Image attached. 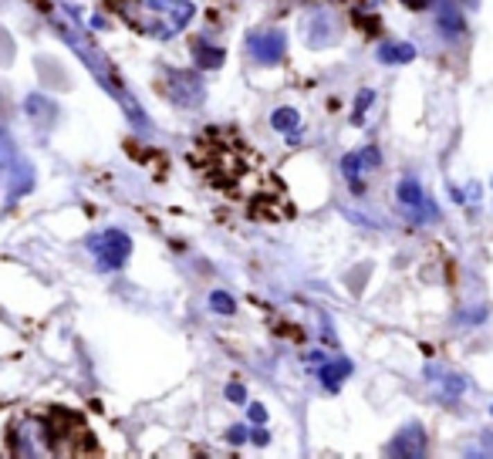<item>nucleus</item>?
<instances>
[{
    "instance_id": "f3484780",
    "label": "nucleus",
    "mask_w": 493,
    "mask_h": 459,
    "mask_svg": "<svg viewBox=\"0 0 493 459\" xmlns=\"http://www.w3.org/2000/svg\"><path fill=\"white\" fill-rule=\"evenodd\" d=\"M243 435H247V429H243V426H234V429H230V442H240Z\"/></svg>"
},
{
    "instance_id": "9d476101",
    "label": "nucleus",
    "mask_w": 493,
    "mask_h": 459,
    "mask_svg": "<svg viewBox=\"0 0 493 459\" xmlns=\"http://www.w3.org/2000/svg\"><path fill=\"white\" fill-rule=\"evenodd\" d=\"M399 200L406 206H413V209H422L426 206V200H422V193H419V182L415 179H402L399 182Z\"/></svg>"
},
{
    "instance_id": "4468645a",
    "label": "nucleus",
    "mask_w": 493,
    "mask_h": 459,
    "mask_svg": "<svg viewBox=\"0 0 493 459\" xmlns=\"http://www.w3.org/2000/svg\"><path fill=\"white\" fill-rule=\"evenodd\" d=\"M247 412H250V422H254V426H263V422H267V412H263V406H257V402L247 408Z\"/></svg>"
},
{
    "instance_id": "f03ea898",
    "label": "nucleus",
    "mask_w": 493,
    "mask_h": 459,
    "mask_svg": "<svg viewBox=\"0 0 493 459\" xmlns=\"http://www.w3.org/2000/svg\"><path fill=\"white\" fill-rule=\"evenodd\" d=\"M88 247H92L95 260L102 263L105 270H119L132 254V240L122 230H105L102 236H92V240H88Z\"/></svg>"
},
{
    "instance_id": "6e6552de",
    "label": "nucleus",
    "mask_w": 493,
    "mask_h": 459,
    "mask_svg": "<svg viewBox=\"0 0 493 459\" xmlns=\"http://www.w3.org/2000/svg\"><path fill=\"white\" fill-rule=\"evenodd\" d=\"M440 27L446 31V34H463V27H467V21H463V10L460 7H453V3H446L440 10Z\"/></svg>"
},
{
    "instance_id": "20e7f679",
    "label": "nucleus",
    "mask_w": 493,
    "mask_h": 459,
    "mask_svg": "<svg viewBox=\"0 0 493 459\" xmlns=\"http://www.w3.org/2000/svg\"><path fill=\"white\" fill-rule=\"evenodd\" d=\"M250 54L257 58L260 64H277L284 58V34L270 31V34H254L250 37Z\"/></svg>"
},
{
    "instance_id": "dca6fc26",
    "label": "nucleus",
    "mask_w": 493,
    "mask_h": 459,
    "mask_svg": "<svg viewBox=\"0 0 493 459\" xmlns=\"http://www.w3.org/2000/svg\"><path fill=\"white\" fill-rule=\"evenodd\" d=\"M399 3H406L409 10H422V7H429L433 0H399Z\"/></svg>"
},
{
    "instance_id": "f257e3e1",
    "label": "nucleus",
    "mask_w": 493,
    "mask_h": 459,
    "mask_svg": "<svg viewBox=\"0 0 493 459\" xmlns=\"http://www.w3.org/2000/svg\"><path fill=\"white\" fill-rule=\"evenodd\" d=\"M115 7L139 34L149 37H173L193 21V3L186 0H115Z\"/></svg>"
},
{
    "instance_id": "1a4fd4ad",
    "label": "nucleus",
    "mask_w": 493,
    "mask_h": 459,
    "mask_svg": "<svg viewBox=\"0 0 493 459\" xmlns=\"http://www.w3.org/2000/svg\"><path fill=\"white\" fill-rule=\"evenodd\" d=\"M362 166H365L362 153H348L345 159H341V169H345V179L352 182V189H355V193H362V182H358V173H362Z\"/></svg>"
},
{
    "instance_id": "9b49d317",
    "label": "nucleus",
    "mask_w": 493,
    "mask_h": 459,
    "mask_svg": "<svg viewBox=\"0 0 493 459\" xmlns=\"http://www.w3.org/2000/svg\"><path fill=\"white\" fill-rule=\"evenodd\" d=\"M297 122H301V119H297V112H294V108H277V112L270 115V125L281 128V132H291Z\"/></svg>"
},
{
    "instance_id": "ddd939ff",
    "label": "nucleus",
    "mask_w": 493,
    "mask_h": 459,
    "mask_svg": "<svg viewBox=\"0 0 493 459\" xmlns=\"http://www.w3.org/2000/svg\"><path fill=\"white\" fill-rule=\"evenodd\" d=\"M372 102H375L372 92H362V95H358V105H355V112H352V122H355V125H362L365 122V108H368Z\"/></svg>"
},
{
    "instance_id": "0eeeda50",
    "label": "nucleus",
    "mask_w": 493,
    "mask_h": 459,
    "mask_svg": "<svg viewBox=\"0 0 493 459\" xmlns=\"http://www.w3.org/2000/svg\"><path fill=\"white\" fill-rule=\"evenodd\" d=\"M413 58H415L413 44H382L379 48V61L382 64H409Z\"/></svg>"
},
{
    "instance_id": "39448f33",
    "label": "nucleus",
    "mask_w": 493,
    "mask_h": 459,
    "mask_svg": "<svg viewBox=\"0 0 493 459\" xmlns=\"http://www.w3.org/2000/svg\"><path fill=\"white\" fill-rule=\"evenodd\" d=\"M189 48H193L196 64H200V68H207V71H209V68H220V64H223V48L209 44V41H203V37H196Z\"/></svg>"
},
{
    "instance_id": "a211bd4d",
    "label": "nucleus",
    "mask_w": 493,
    "mask_h": 459,
    "mask_svg": "<svg viewBox=\"0 0 493 459\" xmlns=\"http://www.w3.org/2000/svg\"><path fill=\"white\" fill-rule=\"evenodd\" d=\"M254 442H257V446H267V433H263V429H257V433H254Z\"/></svg>"
},
{
    "instance_id": "7ed1b4c3",
    "label": "nucleus",
    "mask_w": 493,
    "mask_h": 459,
    "mask_svg": "<svg viewBox=\"0 0 493 459\" xmlns=\"http://www.w3.org/2000/svg\"><path fill=\"white\" fill-rule=\"evenodd\" d=\"M166 95L182 108L203 102V81L193 71H166Z\"/></svg>"
},
{
    "instance_id": "2eb2a0df",
    "label": "nucleus",
    "mask_w": 493,
    "mask_h": 459,
    "mask_svg": "<svg viewBox=\"0 0 493 459\" xmlns=\"http://www.w3.org/2000/svg\"><path fill=\"white\" fill-rule=\"evenodd\" d=\"M227 399H230V402H247V392H243V385H230V388H227Z\"/></svg>"
},
{
    "instance_id": "f8f14e48",
    "label": "nucleus",
    "mask_w": 493,
    "mask_h": 459,
    "mask_svg": "<svg viewBox=\"0 0 493 459\" xmlns=\"http://www.w3.org/2000/svg\"><path fill=\"white\" fill-rule=\"evenodd\" d=\"M209 307H213L216 314H234L236 301L227 294V291H213V294H209Z\"/></svg>"
},
{
    "instance_id": "423d86ee",
    "label": "nucleus",
    "mask_w": 493,
    "mask_h": 459,
    "mask_svg": "<svg viewBox=\"0 0 493 459\" xmlns=\"http://www.w3.org/2000/svg\"><path fill=\"white\" fill-rule=\"evenodd\" d=\"M348 375H352V361H345V358L328 361V365L321 368V382H325V388H331V392H335L338 385H341V379H348Z\"/></svg>"
}]
</instances>
